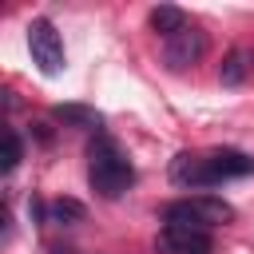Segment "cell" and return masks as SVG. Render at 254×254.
Returning a JSON list of instances; mask_svg holds the SVG:
<instances>
[{"label": "cell", "instance_id": "1", "mask_svg": "<svg viewBox=\"0 0 254 254\" xmlns=\"http://www.w3.org/2000/svg\"><path fill=\"white\" fill-rule=\"evenodd\" d=\"M87 183L99 198H119L135 183V167L111 135H95V143L87 147Z\"/></svg>", "mask_w": 254, "mask_h": 254}, {"label": "cell", "instance_id": "2", "mask_svg": "<svg viewBox=\"0 0 254 254\" xmlns=\"http://www.w3.org/2000/svg\"><path fill=\"white\" fill-rule=\"evenodd\" d=\"M230 218H234V206L222 202L218 194H190V198H179L163 210V222L190 226V230H210V226L230 222Z\"/></svg>", "mask_w": 254, "mask_h": 254}, {"label": "cell", "instance_id": "3", "mask_svg": "<svg viewBox=\"0 0 254 254\" xmlns=\"http://www.w3.org/2000/svg\"><path fill=\"white\" fill-rule=\"evenodd\" d=\"M28 52H32V64L44 71V75H60L67 56H64V40L56 32V24L48 16H36L28 24Z\"/></svg>", "mask_w": 254, "mask_h": 254}, {"label": "cell", "instance_id": "4", "mask_svg": "<svg viewBox=\"0 0 254 254\" xmlns=\"http://www.w3.org/2000/svg\"><path fill=\"white\" fill-rule=\"evenodd\" d=\"M202 56H206V32L194 28V24H187L179 36L163 40V64H167L171 71H187V67H194Z\"/></svg>", "mask_w": 254, "mask_h": 254}, {"label": "cell", "instance_id": "5", "mask_svg": "<svg viewBox=\"0 0 254 254\" xmlns=\"http://www.w3.org/2000/svg\"><path fill=\"white\" fill-rule=\"evenodd\" d=\"M159 254H214V238L210 230H190V226H175L163 222L159 238H155Z\"/></svg>", "mask_w": 254, "mask_h": 254}, {"label": "cell", "instance_id": "6", "mask_svg": "<svg viewBox=\"0 0 254 254\" xmlns=\"http://www.w3.org/2000/svg\"><path fill=\"white\" fill-rule=\"evenodd\" d=\"M171 183H175V187H190V190L214 187L210 159H206V155H194V151H183V155H175V159H171Z\"/></svg>", "mask_w": 254, "mask_h": 254}, {"label": "cell", "instance_id": "7", "mask_svg": "<svg viewBox=\"0 0 254 254\" xmlns=\"http://www.w3.org/2000/svg\"><path fill=\"white\" fill-rule=\"evenodd\" d=\"M206 159H210L214 183H222V179H242V175H250V171H254V159H250V155H242V151H234V147L210 151Z\"/></svg>", "mask_w": 254, "mask_h": 254}, {"label": "cell", "instance_id": "8", "mask_svg": "<svg viewBox=\"0 0 254 254\" xmlns=\"http://www.w3.org/2000/svg\"><path fill=\"white\" fill-rule=\"evenodd\" d=\"M52 119H60L67 127H83V131H99L103 127V115L95 107H83V103H56L52 107Z\"/></svg>", "mask_w": 254, "mask_h": 254}, {"label": "cell", "instance_id": "9", "mask_svg": "<svg viewBox=\"0 0 254 254\" xmlns=\"http://www.w3.org/2000/svg\"><path fill=\"white\" fill-rule=\"evenodd\" d=\"M250 52L246 48H230L226 56H222V67H218V83L222 87H238L246 75H250Z\"/></svg>", "mask_w": 254, "mask_h": 254}, {"label": "cell", "instance_id": "10", "mask_svg": "<svg viewBox=\"0 0 254 254\" xmlns=\"http://www.w3.org/2000/svg\"><path fill=\"white\" fill-rule=\"evenodd\" d=\"M147 24H151V32H159L163 40H171V36H179V32L187 28V16H183V8H175V4H159V8H151Z\"/></svg>", "mask_w": 254, "mask_h": 254}, {"label": "cell", "instance_id": "11", "mask_svg": "<svg viewBox=\"0 0 254 254\" xmlns=\"http://www.w3.org/2000/svg\"><path fill=\"white\" fill-rule=\"evenodd\" d=\"M83 202L79 198H56L48 206V222H60V226H71V222H83Z\"/></svg>", "mask_w": 254, "mask_h": 254}, {"label": "cell", "instance_id": "12", "mask_svg": "<svg viewBox=\"0 0 254 254\" xmlns=\"http://www.w3.org/2000/svg\"><path fill=\"white\" fill-rule=\"evenodd\" d=\"M20 159H24V143H20V135H16V127H8V131H4V159H0V167H4V175H12Z\"/></svg>", "mask_w": 254, "mask_h": 254}, {"label": "cell", "instance_id": "13", "mask_svg": "<svg viewBox=\"0 0 254 254\" xmlns=\"http://www.w3.org/2000/svg\"><path fill=\"white\" fill-rule=\"evenodd\" d=\"M28 214H32V222H44V214H48V206H44L40 198H32V202H28Z\"/></svg>", "mask_w": 254, "mask_h": 254}, {"label": "cell", "instance_id": "14", "mask_svg": "<svg viewBox=\"0 0 254 254\" xmlns=\"http://www.w3.org/2000/svg\"><path fill=\"white\" fill-rule=\"evenodd\" d=\"M52 254H75V250H52Z\"/></svg>", "mask_w": 254, "mask_h": 254}]
</instances>
